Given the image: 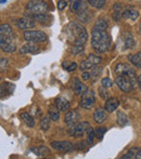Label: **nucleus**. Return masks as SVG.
Segmentation results:
<instances>
[{"instance_id": "obj_45", "label": "nucleus", "mask_w": 141, "mask_h": 159, "mask_svg": "<svg viewBox=\"0 0 141 159\" xmlns=\"http://www.w3.org/2000/svg\"><path fill=\"white\" fill-rule=\"evenodd\" d=\"M137 82H138V84H139V88H140V90H141V75L137 78Z\"/></svg>"}, {"instance_id": "obj_25", "label": "nucleus", "mask_w": 141, "mask_h": 159, "mask_svg": "<svg viewBox=\"0 0 141 159\" xmlns=\"http://www.w3.org/2000/svg\"><path fill=\"white\" fill-rule=\"evenodd\" d=\"M107 25H109L107 21H106L104 19H99L95 23L93 28H95V30H107Z\"/></svg>"}, {"instance_id": "obj_10", "label": "nucleus", "mask_w": 141, "mask_h": 159, "mask_svg": "<svg viewBox=\"0 0 141 159\" xmlns=\"http://www.w3.org/2000/svg\"><path fill=\"white\" fill-rule=\"evenodd\" d=\"M115 84L118 86V88L123 91V92H130L134 89V84L133 82L130 81V79H128L127 77H124V76H117L115 79Z\"/></svg>"}, {"instance_id": "obj_9", "label": "nucleus", "mask_w": 141, "mask_h": 159, "mask_svg": "<svg viewBox=\"0 0 141 159\" xmlns=\"http://www.w3.org/2000/svg\"><path fill=\"white\" fill-rule=\"evenodd\" d=\"M101 57H98L96 54H89L88 57L86 60L80 63V69L82 70H86V69H90V68H93L96 65L100 64L101 63Z\"/></svg>"}, {"instance_id": "obj_15", "label": "nucleus", "mask_w": 141, "mask_h": 159, "mask_svg": "<svg viewBox=\"0 0 141 159\" xmlns=\"http://www.w3.org/2000/svg\"><path fill=\"white\" fill-rule=\"evenodd\" d=\"M120 105V102H118L117 98H109L106 101V105H104V108L107 113H113L115 111V109L118 107Z\"/></svg>"}, {"instance_id": "obj_13", "label": "nucleus", "mask_w": 141, "mask_h": 159, "mask_svg": "<svg viewBox=\"0 0 141 159\" xmlns=\"http://www.w3.org/2000/svg\"><path fill=\"white\" fill-rule=\"evenodd\" d=\"M106 108H101V107H98L97 109L93 113V120L97 122L98 125L103 124L106 120Z\"/></svg>"}, {"instance_id": "obj_27", "label": "nucleus", "mask_w": 141, "mask_h": 159, "mask_svg": "<svg viewBox=\"0 0 141 159\" xmlns=\"http://www.w3.org/2000/svg\"><path fill=\"white\" fill-rule=\"evenodd\" d=\"M128 59L130 60V62L133 63V65L137 67H141V52L136 53V54L129 55Z\"/></svg>"}, {"instance_id": "obj_18", "label": "nucleus", "mask_w": 141, "mask_h": 159, "mask_svg": "<svg viewBox=\"0 0 141 159\" xmlns=\"http://www.w3.org/2000/svg\"><path fill=\"white\" fill-rule=\"evenodd\" d=\"M72 88H73V91L76 93L77 95H82L85 91L87 90V87L85 86L84 84L79 81L78 79H74L73 84H72Z\"/></svg>"}, {"instance_id": "obj_48", "label": "nucleus", "mask_w": 141, "mask_h": 159, "mask_svg": "<svg viewBox=\"0 0 141 159\" xmlns=\"http://www.w3.org/2000/svg\"><path fill=\"white\" fill-rule=\"evenodd\" d=\"M0 60H1V57H0Z\"/></svg>"}, {"instance_id": "obj_31", "label": "nucleus", "mask_w": 141, "mask_h": 159, "mask_svg": "<svg viewBox=\"0 0 141 159\" xmlns=\"http://www.w3.org/2000/svg\"><path fill=\"white\" fill-rule=\"evenodd\" d=\"M49 118H50L51 120H53V121H57V120L60 118L59 109L50 107V109H49Z\"/></svg>"}, {"instance_id": "obj_44", "label": "nucleus", "mask_w": 141, "mask_h": 159, "mask_svg": "<svg viewBox=\"0 0 141 159\" xmlns=\"http://www.w3.org/2000/svg\"><path fill=\"white\" fill-rule=\"evenodd\" d=\"M90 77H91V75H90V73H89V71H84V73H82V78L84 80H88Z\"/></svg>"}, {"instance_id": "obj_26", "label": "nucleus", "mask_w": 141, "mask_h": 159, "mask_svg": "<svg viewBox=\"0 0 141 159\" xmlns=\"http://www.w3.org/2000/svg\"><path fill=\"white\" fill-rule=\"evenodd\" d=\"M32 152L35 155L41 157V156H46L47 154L49 153V149L47 148L46 146H38V147H36V148H32Z\"/></svg>"}, {"instance_id": "obj_22", "label": "nucleus", "mask_w": 141, "mask_h": 159, "mask_svg": "<svg viewBox=\"0 0 141 159\" xmlns=\"http://www.w3.org/2000/svg\"><path fill=\"white\" fill-rule=\"evenodd\" d=\"M116 122H117L118 126L125 127L128 124V117L126 116V114L122 111H117V115H116Z\"/></svg>"}, {"instance_id": "obj_19", "label": "nucleus", "mask_w": 141, "mask_h": 159, "mask_svg": "<svg viewBox=\"0 0 141 159\" xmlns=\"http://www.w3.org/2000/svg\"><path fill=\"white\" fill-rule=\"evenodd\" d=\"M28 16L32 17L33 20L39 22L42 24H47L49 22H51V16L48 14H45V13H37V14H28Z\"/></svg>"}, {"instance_id": "obj_21", "label": "nucleus", "mask_w": 141, "mask_h": 159, "mask_svg": "<svg viewBox=\"0 0 141 159\" xmlns=\"http://www.w3.org/2000/svg\"><path fill=\"white\" fill-rule=\"evenodd\" d=\"M76 14H77V17L82 22V23H88V22L90 21V19H91V16H90L91 13L89 12L88 8L79 11V12H77Z\"/></svg>"}, {"instance_id": "obj_23", "label": "nucleus", "mask_w": 141, "mask_h": 159, "mask_svg": "<svg viewBox=\"0 0 141 159\" xmlns=\"http://www.w3.org/2000/svg\"><path fill=\"white\" fill-rule=\"evenodd\" d=\"M0 34H2L4 36H8V37L14 38V34H13L12 28H11V26L9 24H1L0 25Z\"/></svg>"}, {"instance_id": "obj_24", "label": "nucleus", "mask_w": 141, "mask_h": 159, "mask_svg": "<svg viewBox=\"0 0 141 159\" xmlns=\"http://www.w3.org/2000/svg\"><path fill=\"white\" fill-rule=\"evenodd\" d=\"M21 118H22V120H23L24 124H25L26 126H28V127H31V128L35 126L34 118H33L28 113H22L21 114Z\"/></svg>"}, {"instance_id": "obj_12", "label": "nucleus", "mask_w": 141, "mask_h": 159, "mask_svg": "<svg viewBox=\"0 0 141 159\" xmlns=\"http://www.w3.org/2000/svg\"><path fill=\"white\" fill-rule=\"evenodd\" d=\"M15 25L20 30H32L35 27V21L32 17H21L15 21Z\"/></svg>"}, {"instance_id": "obj_40", "label": "nucleus", "mask_w": 141, "mask_h": 159, "mask_svg": "<svg viewBox=\"0 0 141 159\" xmlns=\"http://www.w3.org/2000/svg\"><path fill=\"white\" fill-rule=\"evenodd\" d=\"M96 134L98 135V138H100V139H102L103 138V134L106 132V128H103V127H101V128H97V130H96Z\"/></svg>"}, {"instance_id": "obj_33", "label": "nucleus", "mask_w": 141, "mask_h": 159, "mask_svg": "<svg viewBox=\"0 0 141 159\" xmlns=\"http://www.w3.org/2000/svg\"><path fill=\"white\" fill-rule=\"evenodd\" d=\"M89 4L93 8H97V9H101L103 8V6L106 4V0H87Z\"/></svg>"}, {"instance_id": "obj_2", "label": "nucleus", "mask_w": 141, "mask_h": 159, "mask_svg": "<svg viewBox=\"0 0 141 159\" xmlns=\"http://www.w3.org/2000/svg\"><path fill=\"white\" fill-rule=\"evenodd\" d=\"M91 46L98 53L109 51L111 47V37L106 33V30H99L93 28L91 32Z\"/></svg>"}, {"instance_id": "obj_16", "label": "nucleus", "mask_w": 141, "mask_h": 159, "mask_svg": "<svg viewBox=\"0 0 141 159\" xmlns=\"http://www.w3.org/2000/svg\"><path fill=\"white\" fill-rule=\"evenodd\" d=\"M39 50L38 46L36 44V42H31L28 41V43L24 44L21 49H20V53L21 54H26V53H35Z\"/></svg>"}, {"instance_id": "obj_38", "label": "nucleus", "mask_w": 141, "mask_h": 159, "mask_svg": "<svg viewBox=\"0 0 141 159\" xmlns=\"http://www.w3.org/2000/svg\"><path fill=\"white\" fill-rule=\"evenodd\" d=\"M101 84H102V87H104V88H111V87L113 86V81H112L110 78L106 77L101 80Z\"/></svg>"}, {"instance_id": "obj_4", "label": "nucleus", "mask_w": 141, "mask_h": 159, "mask_svg": "<svg viewBox=\"0 0 141 159\" xmlns=\"http://www.w3.org/2000/svg\"><path fill=\"white\" fill-rule=\"evenodd\" d=\"M25 10L28 14H37V13H46L48 6L42 0H31L26 3Z\"/></svg>"}, {"instance_id": "obj_5", "label": "nucleus", "mask_w": 141, "mask_h": 159, "mask_svg": "<svg viewBox=\"0 0 141 159\" xmlns=\"http://www.w3.org/2000/svg\"><path fill=\"white\" fill-rule=\"evenodd\" d=\"M89 127H90V125L86 121L75 122V124L71 125L70 128L68 129V133L72 136H75V138H82Z\"/></svg>"}, {"instance_id": "obj_8", "label": "nucleus", "mask_w": 141, "mask_h": 159, "mask_svg": "<svg viewBox=\"0 0 141 159\" xmlns=\"http://www.w3.org/2000/svg\"><path fill=\"white\" fill-rule=\"evenodd\" d=\"M24 39L31 42H41L47 39V36L41 30H26L24 33Z\"/></svg>"}, {"instance_id": "obj_29", "label": "nucleus", "mask_w": 141, "mask_h": 159, "mask_svg": "<svg viewBox=\"0 0 141 159\" xmlns=\"http://www.w3.org/2000/svg\"><path fill=\"white\" fill-rule=\"evenodd\" d=\"M120 3H116L113 6V10H114V13H113V17L114 20L118 21V20L122 17V8H120Z\"/></svg>"}, {"instance_id": "obj_47", "label": "nucleus", "mask_w": 141, "mask_h": 159, "mask_svg": "<svg viewBox=\"0 0 141 159\" xmlns=\"http://www.w3.org/2000/svg\"><path fill=\"white\" fill-rule=\"evenodd\" d=\"M6 1H7V0H0V3H4Z\"/></svg>"}, {"instance_id": "obj_35", "label": "nucleus", "mask_w": 141, "mask_h": 159, "mask_svg": "<svg viewBox=\"0 0 141 159\" xmlns=\"http://www.w3.org/2000/svg\"><path fill=\"white\" fill-rule=\"evenodd\" d=\"M62 66H63L68 71H74L76 68H77V64L74 63V62L73 63H72V62H64V63L62 64Z\"/></svg>"}, {"instance_id": "obj_14", "label": "nucleus", "mask_w": 141, "mask_h": 159, "mask_svg": "<svg viewBox=\"0 0 141 159\" xmlns=\"http://www.w3.org/2000/svg\"><path fill=\"white\" fill-rule=\"evenodd\" d=\"M78 119H79V114L76 111H68L64 116V121L68 126H71V125L77 122Z\"/></svg>"}, {"instance_id": "obj_28", "label": "nucleus", "mask_w": 141, "mask_h": 159, "mask_svg": "<svg viewBox=\"0 0 141 159\" xmlns=\"http://www.w3.org/2000/svg\"><path fill=\"white\" fill-rule=\"evenodd\" d=\"M139 153V148L138 147H134V148H130L124 156H123V159H131V158H137V155Z\"/></svg>"}, {"instance_id": "obj_17", "label": "nucleus", "mask_w": 141, "mask_h": 159, "mask_svg": "<svg viewBox=\"0 0 141 159\" xmlns=\"http://www.w3.org/2000/svg\"><path fill=\"white\" fill-rule=\"evenodd\" d=\"M55 106H57V108L59 109L60 111H65L70 108V102H68L65 98L60 96V98H58L57 100H55Z\"/></svg>"}, {"instance_id": "obj_36", "label": "nucleus", "mask_w": 141, "mask_h": 159, "mask_svg": "<svg viewBox=\"0 0 141 159\" xmlns=\"http://www.w3.org/2000/svg\"><path fill=\"white\" fill-rule=\"evenodd\" d=\"M101 73H102V67H95V68H92V71L90 73V75L93 80H97L99 78V76L101 75Z\"/></svg>"}, {"instance_id": "obj_43", "label": "nucleus", "mask_w": 141, "mask_h": 159, "mask_svg": "<svg viewBox=\"0 0 141 159\" xmlns=\"http://www.w3.org/2000/svg\"><path fill=\"white\" fill-rule=\"evenodd\" d=\"M65 7H66V1H64V0L59 1V3H58V8H59L60 10H64Z\"/></svg>"}, {"instance_id": "obj_34", "label": "nucleus", "mask_w": 141, "mask_h": 159, "mask_svg": "<svg viewBox=\"0 0 141 159\" xmlns=\"http://www.w3.org/2000/svg\"><path fill=\"white\" fill-rule=\"evenodd\" d=\"M86 132H87V142H88V144H91V143H93V140H95V135H96L95 130L91 127H89Z\"/></svg>"}, {"instance_id": "obj_37", "label": "nucleus", "mask_w": 141, "mask_h": 159, "mask_svg": "<svg viewBox=\"0 0 141 159\" xmlns=\"http://www.w3.org/2000/svg\"><path fill=\"white\" fill-rule=\"evenodd\" d=\"M49 117H44L40 121V128H41L44 131H47L49 129V126H50V122H49Z\"/></svg>"}, {"instance_id": "obj_39", "label": "nucleus", "mask_w": 141, "mask_h": 159, "mask_svg": "<svg viewBox=\"0 0 141 159\" xmlns=\"http://www.w3.org/2000/svg\"><path fill=\"white\" fill-rule=\"evenodd\" d=\"M104 87H101V88L99 89V93H100V96H101L102 98H103V100H107V98H109V92H107L106 90H104Z\"/></svg>"}, {"instance_id": "obj_3", "label": "nucleus", "mask_w": 141, "mask_h": 159, "mask_svg": "<svg viewBox=\"0 0 141 159\" xmlns=\"http://www.w3.org/2000/svg\"><path fill=\"white\" fill-rule=\"evenodd\" d=\"M114 71H115L116 76H124V77H127L128 79H130L134 87L137 84V75H136L135 69H134L130 65H128L126 63H118L115 66Z\"/></svg>"}, {"instance_id": "obj_11", "label": "nucleus", "mask_w": 141, "mask_h": 159, "mask_svg": "<svg viewBox=\"0 0 141 159\" xmlns=\"http://www.w3.org/2000/svg\"><path fill=\"white\" fill-rule=\"evenodd\" d=\"M50 145L52 148H54L58 152H61V153H68L73 149L74 146L68 141H53Z\"/></svg>"}, {"instance_id": "obj_30", "label": "nucleus", "mask_w": 141, "mask_h": 159, "mask_svg": "<svg viewBox=\"0 0 141 159\" xmlns=\"http://www.w3.org/2000/svg\"><path fill=\"white\" fill-rule=\"evenodd\" d=\"M84 50V44H73V47L71 48V53L73 55L82 54Z\"/></svg>"}, {"instance_id": "obj_42", "label": "nucleus", "mask_w": 141, "mask_h": 159, "mask_svg": "<svg viewBox=\"0 0 141 159\" xmlns=\"http://www.w3.org/2000/svg\"><path fill=\"white\" fill-rule=\"evenodd\" d=\"M8 67V59H1L0 60V68L6 69Z\"/></svg>"}, {"instance_id": "obj_6", "label": "nucleus", "mask_w": 141, "mask_h": 159, "mask_svg": "<svg viewBox=\"0 0 141 159\" xmlns=\"http://www.w3.org/2000/svg\"><path fill=\"white\" fill-rule=\"evenodd\" d=\"M0 50L7 53L14 52L16 50V44L13 41V38L0 34Z\"/></svg>"}, {"instance_id": "obj_32", "label": "nucleus", "mask_w": 141, "mask_h": 159, "mask_svg": "<svg viewBox=\"0 0 141 159\" xmlns=\"http://www.w3.org/2000/svg\"><path fill=\"white\" fill-rule=\"evenodd\" d=\"M135 47V40L131 37L130 35H127L125 38V42H124V48L125 49H133Z\"/></svg>"}, {"instance_id": "obj_1", "label": "nucleus", "mask_w": 141, "mask_h": 159, "mask_svg": "<svg viewBox=\"0 0 141 159\" xmlns=\"http://www.w3.org/2000/svg\"><path fill=\"white\" fill-rule=\"evenodd\" d=\"M65 36L68 41L73 44H85L88 39L86 28L74 22H72L65 27Z\"/></svg>"}, {"instance_id": "obj_41", "label": "nucleus", "mask_w": 141, "mask_h": 159, "mask_svg": "<svg viewBox=\"0 0 141 159\" xmlns=\"http://www.w3.org/2000/svg\"><path fill=\"white\" fill-rule=\"evenodd\" d=\"M87 144H88V142H79V143H77V144H76V147L75 148L76 149H78V151H79V149H84L85 147L87 146Z\"/></svg>"}, {"instance_id": "obj_20", "label": "nucleus", "mask_w": 141, "mask_h": 159, "mask_svg": "<svg viewBox=\"0 0 141 159\" xmlns=\"http://www.w3.org/2000/svg\"><path fill=\"white\" fill-rule=\"evenodd\" d=\"M139 16L138 11H136L135 9H126L122 12V17L124 19H128L130 21H136Z\"/></svg>"}, {"instance_id": "obj_46", "label": "nucleus", "mask_w": 141, "mask_h": 159, "mask_svg": "<svg viewBox=\"0 0 141 159\" xmlns=\"http://www.w3.org/2000/svg\"><path fill=\"white\" fill-rule=\"evenodd\" d=\"M137 158H138V159H141V151H139V153H138Z\"/></svg>"}, {"instance_id": "obj_7", "label": "nucleus", "mask_w": 141, "mask_h": 159, "mask_svg": "<svg viewBox=\"0 0 141 159\" xmlns=\"http://www.w3.org/2000/svg\"><path fill=\"white\" fill-rule=\"evenodd\" d=\"M95 102H96V96H95L93 91L87 89V90L82 94V98H80V106H82V108L89 109L93 106Z\"/></svg>"}]
</instances>
